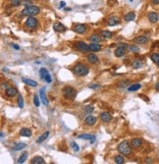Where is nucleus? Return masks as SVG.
<instances>
[{
	"instance_id": "nucleus-9",
	"label": "nucleus",
	"mask_w": 159,
	"mask_h": 164,
	"mask_svg": "<svg viewBox=\"0 0 159 164\" xmlns=\"http://www.w3.org/2000/svg\"><path fill=\"white\" fill-rule=\"evenodd\" d=\"M147 18H148V20L150 23L152 24H155V23H157L159 20V16L158 14L156 13V12H149L148 15H147Z\"/></svg>"
},
{
	"instance_id": "nucleus-40",
	"label": "nucleus",
	"mask_w": 159,
	"mask_h": 164,
	"mask_svg": "<svg viewBox=\"0 0 159 164\" xmlns=\"http://www.w3.org/2000/svg\"><path fill=\"white\" fill-rule=\"evenodd\" d=\"M22 4V0H11V5L12 6H20Z\"/></svg>"
},
{
	"instance_id": "nucleus-15",
	"label": "nucleus",
	"mask_w": 159,
	"mask_h": 164,
	"mask_svg": "<svg viewBox=\"0 0 159 164\" xmlns=\"http://www.w3.org/2000/svg\"><path fill=\"white\" fill-rule=\"evenodd\" d=\"M53 29L55 32H58V33H63L66 31V28L64 25H62L61 23H55L54 26H53Z\"/></svg>"
},
{
	"instance_id": "nucleus-2",
	"label": "nucleus",
	"mask_w": 159,
	"mask_h": 164,
	"mask_svg": "<svg viewBox=\"0 0 159 164\" xmlns=\"http://www.w3.org/2000/svg\"><path fill=\"white\" fill-rule=\"evenodd\" d=\"M118 151L120 153H122L123 155L126 156H129L132 153V148L130 144L127 142V141H123L121 144L118 145Z\"/></svg>"
},
{
	"instance_id": "nucleus-3",
	"label": "nucleus",
	"mask_w": 159,
	"mask_h": 164,
	"mask_svg": "<svg viewBox=\"0 0 159 164\" xmlns=\"http://www.w3.org/2000/svg\"><path fill=\"white\" fill-rule=\"evenodd\" d=\"M40 12L39 7L37 6H26V8L23 9L22 11V15L23 16H28V17H32L35 16L36 14H38Z\"/></svg>"
},
{
	"instance_id": "nucleus-41",
	"label": "nucleus",
	"mask_w": 159,
	"mask_h": 164,
	"mask_svg": "<svg viewBox=\"0 0 159 164\" xmlns=\"http://www.w3.org/2000/svg\"><path fill=\"white\" fill-rule=\"evenodd\" d=\"M71 144H72V147H73V149H74L75 151H80V147L78 146V144H77L76 143H72Z\"/></svg>"
},
{
	"instance_id": "nucleus-6",
	"label": "nucleus",
	"mask_w": 159,
	"mask_h": 164,
	"mask_svg": "<svg viewBox=\"0 0 159 164\" xmlns=\"http://www.w3.org/2000/svg\"><path fill=\"white\" fill-rule=\"evenodd\" d=\"M37 25H38V22L33 16L32 17H28V19L26 20V23H25V26L27 28H28V29H32V30L36 29L37 28Z\"/></svg>"
},
{
	"instance_id": "nucleus-36",
	"label": "nucleus",
	"mask_w": 159,
	"mask_h": 164,
	"mask_svg": "<svg viewBox=\"0 0 159 164\" xmlns=\"http://www.w3.org/2000/svg\"><path fill=\"white\" fill-rule=\"evenodd\" d=\"M129 85H130V82H129L128 80H126V81H121V82H119L118 87H119V88H126V87H128Z\"/></svg>"
},
{
	"instance_id": "nucleus-17",
	"label": "nucleus",
	"mask_w": 159,
	"mask_h": 164,
	"mask_svg": "<svg viewBox=\"0 0 159 164\" xmlns=\"http://www.w3.org/2000/svg\"><path fill=\"white\" fill-rule=\"evenodd\" d=\"M17 92H18L17 89H14V88H7V89H5V93L9 97H14L17 94Z\"/></svg>"
},
{
	"instance_id": "nucleus-1",
	"label": "nucleus",
	"mask_w": 159,
	"mask_h": 164,
	"mask_svg": "<svg viewBox=\"0 0 159 164\" xmlns=\"http://www.w3.org/2000/svg\"><path fill=\"white\" fill-rule=\"evenodd\" d=\"M73 72H74V74H75V75L80 76V77H83V76H86L88 74H89L90 70H89V67H88V66H85L84 64H81V63H79V64H77L76 66L74 67Z\"/></svg>"
},
{
	"instance_id": "nucleus-44",
	"label": "nucleus",
	"mask_w": 159,
	"mask_h": 164,
	"mask_svg": "<svg viewBox=\"0 0 159 164\" xmlns=\"http://www.w3.org/2000/svg\"><path fill=\"white\" fill-rule=\"evenodd\" d=\"M151 2L154 4V5H157V4H159V0H151Z\"/></svg>"
},
{
	"instance_id": "nucleus-21",
	"label": "nucleus",
	"mask_w": 159,
	"mask_h": 164,
	"mask_svg": "<svg viewBox=\"0 0 159 164\" xmlns=\"http://www.w3.org/2000/svg\"><path fill=\"white\" fill-rule=\"evenodd\" d=\"M101 35H99V34H92L91 36H90V39L91 42H95V43H98V42H100L101 41Z\"/></svg>"
},
{
	"instance_id": "nucleus-33",
	"label": "nucleus",
	"mask_w": 159,
	"mask_h": 164,
	"mask_svg": "<svg viewBox=\"0 0 159 164\" xmlns=\"http://www.w3.org/2000/svg\"><path fill=\"white\" fill-rule=\"evenodd\" d=\"M48 71L46 70L45 68H41L39 70V75H40V78H41L42 80H44L45 79V77L48 75Z\"/></svg>"
},
{
	"instance_id": "nucleus-25",
	"label": "nucleus",
	"mask_w": 159,
	"mask_h": 164,
	"mask_svg": "<svg viewBox=\"0 0 159 164\" xmlns=\"http://www.w3.org/2000/svg\"><path fill=\"white\" fill-rule=\"evenodd\" d=\"M48 136H49V132H45V133H43L41 136L36 140V143H37V144H41V143H43V142L48 138Z\"/></svg>"
},
{
	"instance_id": "nucleus-39",
	"label": "nucleus",
	"mask_w": 159,
	"mask_h": 164,
	"mask_svg": "<svg viewBox=\"0 0 159 164\" xmlns=\"http://www.w3.org/2000/svg\"><path fill=\"white\" fill-rule=\"evenodd\" d=\"M34 103H35V105L36 107H38V106L40 105L39 97H38V95H36V94H35V96H34Z\"/></svg>"
},
{
	"instance_id": "nucleus-7",
	"label": "nucleus",
	"mask_w": 159,
	"mask_h": 164,
	"mask_svg": "<svg viewBox=\"0 0 159 164\" xmlns=\"http://www.w3.org/2000/svg\"><path fill=\"white\" fill-rule=\"evenodd\" d=\"M76 48L81 52H89V51H90V45L88 43L83 42V41H78L76 43Z\"/></svg>"
},
{
	"instance_id": "nucleus-42",
	"label": "nucleus",
	"mask_w": 159,
	"mask_h": 164,
	"mask_svg": "<svg viewBox=\"0 0 159 164\" xmlns=\"http://www.w3.org/2000/svg\"><path fill=\"white\" fill-rule=\"evenodd\" d=\"M89 88L90 89H97V88H99V86L98 85H90Z\"/></svg>"
},
{
	"instance_id": "nucleus-50",
	"label": "nucleus",
	"mask_w": 159,
	"mask_h": 164,
	"mask_svg": "<svg viewBox=\"0 0 159 164\" xmlns=\"http://www.w3.org/2000/svg\"><path fill=\"white\" fill-rule=\"evenodd\" d=\"M157 65H158V67H159V63H158V64H157Z\"/></svg>"
},
{
	"instance_id": "nucleus-30",
	"label": "nucleus",
	"mask_w": 159,
	"mask_h": 164,
	"mask_svg": "<svg viewBox=\"0 0 159 164\" xmlns=\"http://www.w3.org/2000/svg\"><path fill=\"white\" fill-rule=\"evenodd\" d=\"M128 49H129V51L134 52V53H138V52H139V48H138V46L135 45V44L129 45V46H128Z\"/></svg>"
},
{
	"instance_id": "nucleus-48",
	"label": "nucleus",
	"mask_w": 159,
	"mask_h": 164,
	"mask_svg": "<svg viewBox=\"0 0 159 164\" xmlns=\"http://www.w3.org/2000/svg\"><path fill=\"white\" fill-rule=\"evenodd\" d=\"M145 162L146 163H151V159H145Z\"/></svg>"
},
{
	"instance_id": "nucleus-8",
	"label": "nucleus",
	"mask_w": 159,
	"mask_h": 164,
	"mask_svg": "<svg viewBox=\"0 0 159 164\" xmlns=\"http://www.w3.org/2000/svg\"><path fill=\"white\" fill-rule=\"evenodd\" d=\"M86 30H88V28L83 24H76L74 26V31L77 34H84L86 32Z\"/></svg>"
},
{
	"instance_id": "nucleus-23",
	"label": "nucleus",
	"mask_w": 159,
	"mask_h": 164,
	"mask_svg": "<svg viewBox=\"0 0 159 164\" xmlns=\"http://www.w3.org/2000/svg\"><path fill=\"white\" fill-rule=\"evenodd\" d=\"M22 81H23V83H25L26 85H28L31 87H36L37 86V83L35 82V81H34V80H31V79H25V78H23Z\"/></svg>"
},
{
	"instance_id": "nucleus-22",
	"label": "nucleus",
	"mask_w": 159,
	"mask_h": 164,
	"mask_svg": "<svg viewBox=\"0 0 159 164\" xmlns=\"http://www.w3.org/2000/svg\"><path fill=\"white\" fill-rule=\"evenodd\" d=\"M20 135L23 136V137H31L32 136V131L30 129H27V128H23L20 131Z\"/></svg>"
},
{
	"instance_id": "nucleus-32",
	"label": "nucleus",
	"mask_w": 159,
	"mask_h": 164,
	"mask_svg": "<svg viewBox=\"0 0 159 164\" xmlns=\"http://www.w3.org/2000/svg\"><path fill=\"white\" fill-rule=\"evenodd\" d=\"M132 66H133L135 69L140 68V67L142 66V62L140 61V60H138V59H136L135 61L132 63Z\"/></svg>"
},
{
	"instance_id": "nucleus-19",
	"label": "nucleus",
	"mask_w": 159,
	"mask_h": 164,
	"mask_svg": "<svg viewBox=\"0 0 159 164\" xmlns=\"http://www.w3.org/2000/svg\"><path fill=\"white\" fill-rule=\"evenodd\" d=\"M39 95H40V99H41V101L43 102V104L48 105V100L46 99V96H45V89H44V88H42V89H40Z\"/></svg>"
},
{
	"instance_id": "nucleus-43",
	"label": "nucleus",
	"mask_w": 159,
	"mask_h": 164,
	"mask_svg": "<svg viewBox=\"0 0 159 164\" xmlns=\"http://www.w3.org/2000/svg\"><path fill=\"white\" fill-rule=\"evenodd\" d=\"M65 5H66V3H65L64 1H61V2H60V6H59V8L61 9V8H63V7L65 6Z\"/></svg>"
},
{
	"instance_id": "nucleus-35",
	"label": "nucleus",
	"mask_w": 159,
	"mask_h": 164,
	"mask_svg": "<svg viewBox=\"0 0 159 164\" xmlns=\"http://www.w3.org/2000/svg\"><path fill=\"white\" fill-rule=\"evenodd\" d=\"M115 163H117V164H123V163H125L124 157H123L122 155H117V156L115 157Z\"/></svg>"
},
{
	"instance_id": "nucleus-16",
	"label": "nucleus",
	"mask_w": 159,
	"mask_h": 164,
	"mask_svg": "<svg viewBox=\"0 0 159 164\" xmlns=\"http://www.w3.org/2000/svg\"><path fill=\"white\" fill-rule=\"evenodd\" d=\"M107 24H108V26H110V27L116 26V25L119 24V18H118V17H115V16L110 17V18L107 20Z\"/></svg>"
},
{
	"instance_id": "nucleus-26",
	"label": "nucleus",
	"mask_w": 159,
	"mask_h": 164,
	"mask_svg": "<svg viewBox=\"0 0 159 164\" xmlns=\"http://www.w3.org/2000/svg\"><path fill=\"white\" fill-rule=\"evenodd\" d=\"M135 18H136V14H135V12H130V13H128L124 17V20L126 21V22H130V21L135 20Z\"/></svg>"
},
{
	"instance_id": "nucleus-51",
	"label": "nucleus",
	"mask_w": 159,
	"mask_h": 164,
	"mask_svg": "<svg viewBox=\"0 0 159 164\" xmlns=\"http://www.w3.org/2000/svg\"><path fill=\"white\" fill-rule=\"evenodd\" d=\"M130 1H133V0H130Z\"/></svg>"
},
{
	"instance_id": "nucleus-27",
	"label": "nucleus",
	"mask_w": 159,
	"mask_h": 164,
	"mask_svg": "<svg viewBox=\"0 0 159 164\" xmlns=\"http://www.w3.org/2000/svg\"><path fill=\"white\" fill-rule=\"evenodd\" d=\"M103 38H106V39H110L111 37L113 36V34L109 32V31H102L101 32V34H100Z\"/></svg>"
},
{
	"instance_id": "nucleus-47",
	"label": "nucleus",
	"mask_w": 159,
	"mask_h": 164,
	"mask_svg": "<svg viewBox=\"0 0 159 164\" xmlns=\"http://www.w3.org/2000/svg\"><path fill=\"white\" fill-rule=\"evenodd\" d=\"M13 47H14L15 49H17V50H18V49H20V47H19L18 45H16V44H13Z\"/></svg>"
},
{
	"instance_id": "nucleus-20",
	"label": "nucleus",
	"mask_w": 159,
	"mask_h": 164,
	"mask_svg": "<svg viewBox=\"0 0 159 164\" xmlns=\"http://www.w3.org/2000/svg\"><path fill=\"white\" fill-rule=\"evenodd\" d=\"M31 163L32 164H44L45 163V161H44V159L40 156H35L34 157L32 160H31Z\"/></svg>"
},
{
	"instance_id": "nucleus-49",
	"label": "nucleus",
	"mask_w": 159,
	"mask_h": 164,
	"mask_svg": "<svg viewBox=\"0 0 159 164\" xmlns=\"http://www.w3.org/2000/svg\"><path fill=\"white\" fill-rule=\"evenodd\" d=\"M24 1H31V0H24Z\"/></svg>"
},
{
	"instance_id": "nucleus-46",
	"label": "nucleus",
	"mask_w": 159,
	"mask_h": 164,
	"mask_svg": "<svg viewBox=\"0 0 159 164\" xmlns=\"http://www.w3.org/2000/svg\"><path fill=\"white\" fill-rule=\"evenodd\" d=\"M155 89H157V90H159V82L156 83V85H155Z\"/></svg>"
},
{
	"instance_id": "nucleus-45",
	"label": "nucleus",
	"mask_w": 159,
	"mask_h": 164,
	"mask_svg": "<svg viewBox=\"0 0 159 164\" xmlns=\"http://www.w3.org/2000/svg\"><path fill=\"white\" fill-rule=\"evenodd\" d=\"M140 97H143V99H144V100H146V101H148V97H147V96H144V95H142V94H140Z\"/></svg>"
},
{
	"instance_id": "nucleus-24",
	"label": "nucleus",
	"mask_w": 159,
	"mask_h": 164,
	"mask_svg": "<svg viewBox=\"0 0 159 164\" xmlns=\"http://www.w3.org/2000/svg\"><path fill=\"white\" fill-rule=\"evenodd\" d=\"M90 51H93V52H97V51H100L101 50V46L98 43H95V42H92L90 45Z\"/></svg>"
},
{
	"instance_id": "nucleus-11",
	"label": "nucleus",
	"mask_w": 159,
	"mask_h": 164,
	"mask_svg": "<svg viewBox=\"0 0 159 164\" xmlns=\"http://www.w3.org/2000/svg\"><path fill=\"white\" fill-rule=\"evenodd\" d=\"M132 147H134V148H139L141 145H142V140L141 139H139V138H136V139H134L133 141H132Z\"/></svg>"
},
{
	"instance_id": "nucleus-31",
	"label": "nucleus",
	"mask_w": 159,
	"mask_h": 164,
	"mask_svg": "<svg viewBox=\"0 0 159 164\" xmlns=\"http://www.w3.org/2000/svg\"><path fill=\"white\" fill-rule=\"evenodd\" d=\"M27 158H28V152H24L21 156L19 157L18 161H17V163H24V162L27 160Z\"/></svg>"
},
{
	"instance_id": "nucleus-12",
	"label": "nucleus",
	"mask_w": 159,
	"mask_h": 164,
	"mask_svg": "<svg viewBox=\"0 0 159 164\" xmlns=\"http://www.w3.org/2000/svg\"><path fill=\"white\" fill-rule=\"evenodd\" d=\"M134 41H135V43H138V44H145L148 41V37L147 36H144V35H140V36L136 37L134 39Z\"/></svg>"
},
{
	"instance_id": "nucleus-10",
	"label": "nucleus",
	"mask_w": 159,
	"mask_h": 164,
	"mask_svg": "<svg viewBox=\"0 0 159 164\" xmlns=\"http://www.w3.org/2000/svg\"><path fill=\"white\" fill-rule=\"evenodd\" d=\"M95 123H96V118L92 115H89L84 119V124L88 126H93Z\"/></svg>"
},
{
	"instance_id": "nucleus-18",
	"label": "nucleus",
	"mask_w": 159,
	"mask_h": 164,
	"mask_svg": "<svg viewBox=\"0 0 159 164\" xmlns=\"http://www.w3.org/2000/svg\"><path fill=\"white\" fill-rule=\"evenodd\" d=\"M86 59H88V61L91 63V64H95L98 62V57H97L96 55L94 54V53H90V54L88 55V57H86Z\"/></svg>"
},
{
	"instance_id": "nucleus-13",
	"label": "nucleus",
	"mask_w": 159,
	"mask_h": 164,
	"mask_svg": "<svg viewBox=\"0 0 159 164\" xmlns=\"http://www.w3.org/2000/svg\"><path fill=\"white\" fill-rule=\"evenodd\" d=\"M78 138H79V139H83V140H90V144L94 143V141H95V136L89 135V134H82V135H79Z\"/></svg>"
},
{
	"instance_id": "nucleus-14",
	"label": "nucleus",
	"mask_w": 159,
	"mask_h": 164,
	"mask_svg": "<svg viewBox=\"0 0 159 164\" xmlns=\"http://www.w3.org/2000/svg\"><path fill=\"white\" fill-rule=\"evenodd\" d=\"M100 119L103 122L107 123V122H110L111 120H112V116H111L110 113H108V112H103V113L100 114Z\"/></svg>"
},
{
	"instance_id": "nucleus-4",
	"label": "nucleus",
	"mask_w": 159,
	"mask_h": 164,
	"mask_svg": "<svg viewBox=\"0 0 159 164\" xmlns=\"http://www.w3.org/2000/svg\"><path fill=\"white\" fill-rule=\"evenodd\" d=\"M63 95L67 99L74 100L77 96V90L72 87H66L63 89Z\"/></svg>"
},
{
	"instance_id": "nucleus-38",
	"label": "nucleus",
	"mask_w": 159,
	"mask_h": 164,
	"mask_svg": "<svg viewBox=\"0 0 159 164\" xmlns=\"http://www.w3.org/2000/svg\"><path fill=\"white\" fill-rule=\"evenodd\" d=\"M18 105L20 108H23L24 107V99H23V96L20 94L18 96Z\"/></svg>"
},
{
	"instance_id": "nucleus-29",
	"label": "nucleus",
	"mask_w": 159,
	"mask_h": 164,
	"mask_svg": "<svg viewBox=\"0 0 159 164\" xmlns=\"http://www.w3.org/2000/svg\"><path fill=\"white\" fill-rule=\"evenodd\" d=\"M139 89H140V85L139 84H134V85H132V86H130L128 88V90L129 91H137Z\"/></svg>"
},
{
	"instance_id": "nucleus-37",
	"label": "nucleus",
	"mask_w": 159,
	"mask_h": 164,
	"mask_svg": "<svg viewBox=\"0 0 159 164\" xmlns=\"http://www.w3.org/2000/svg\"><path fill=\"white\" fill-rule=\"evenodd\" d=\"M93 107L92 106H90V105H86L84 108H83V111H84V113H86V114H90L92 111H93Z\"/></svg>"
},
{
	"instance_id": "nucleus-5",
	"label": "nucleus",
	"mask_w": 159,
	"mask_h": 164,
	"mask_svg": "<svg viewBox=\"0 0 159 164\" xmlns=\"http://www.w3.org/2000/svg\"><path fill=\"white\" fill-rule=\"evenodd\" d=\"M128 46H129V45H127L126 43H120V44L117 46V48L115 49V51H114L115 56H117V57H122V56H124L125 53H126V49L128 48Z\"/></svg>"
},
{
	"instance_id": "nucleus-34",
	"label": "nucleus",
	"mask_w": 159,
	"mask_h": 164,
	"mask_svg": "<svg viewBox=\"0 0 159 164\" xmlns=\"http://www.w3.org/2000/svg\"><path fill=\"white\" fill-rule=\"evenodd\" d=\"M150 59L152 60V62L158 64L159 63V53H153V54L150 56Z\"/></svg>"
},
{
	"instance_id": "nucleus-28",
	"label": "nucleus",
	"mask_w": 159,
	"mask_h": 164,
	"mask_svg": "<svg viewBox=\"0 0 159 164\" xmlns=\"http://www.w3.org/2000/svg\"><path fill=\"white\" fill-rule=\"evenodd\" d=\"M27 146V144H24V143H18V144H16L14 145V147H13V149L16 151H21V149H23V148H25Z\"/></svg>"
}]
</instances>
